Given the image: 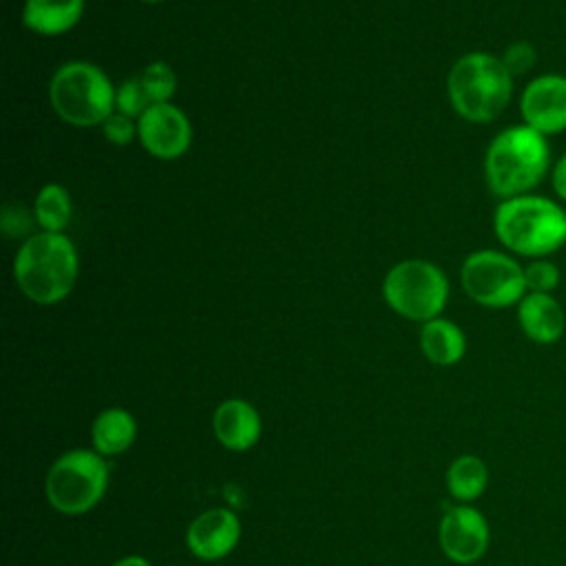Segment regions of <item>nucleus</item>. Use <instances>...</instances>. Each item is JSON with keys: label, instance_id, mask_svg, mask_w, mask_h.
I'll list each match as a JSON object with an SVG mask.
<instances>
[{"label": "nucleus", "instance_id": "nucleus-23", "mask_svg": "<svg viewBox=\"0 0 566 566\" xmlns=\"http://www.w3.org/2000/svg\"><path fill=\"white\" fill-rule=\"evenodd\" d=\"M33 223H38L35 221V214L33 212H29L22 203H4L2 206V214H0V228H2V232L7 234V237H11V239H20V237H24V239H29L31 237V230H33ZM22 239V241H24Z\"/></svg>", "mask_w": 566, "mask_h": 566}, {"label": "nucleus", "instance_id": "nucleus-3", "mask_svg": "<svg viewBox=\"0 0 566 566\" xmlns=\"http://www.w3.org/2000/svg\"><path fill=\"white\" fill-rule=\"evenodd\" d=\"M80 259L64 232H33L24 239L13 259L18 290L38 305L64 301L77 281Z\"/></svg>", "mask_w": 566, "mask_h": 566}, {"label": "nucleus", "instance_id": "nucleus-26", "mask_svg": "<svg viewBox=\"0 0 566 566\" xmlns=\"http://www.w3.org/2000/svg\"><path fill=\"white\" fill-rule=\"evenodd\" d=\"M548 179H551L553 195H555L559 201L566 203V150H564L557 159H553Z\"/></svg>", "mask_w": 566, "mask_h": 566}, {"label": "nucleus", "instance_id": "nucleus-9", "mask_svg": "<svg viewBox=\"0 0 566 566\" xmlns=\"http://www.w3.org/2000/svg\"><path fill=\"white\" fill-rule=\"evenodd\" d=\"M491 544V526L473 504H451L438 524V546L453 564H475Z\"/></svg>", "mask_w": 566, "mask_h": 566}, {"label": "nucleus", "instance_id": "nucleus-19", "mask_svg": "<svg viewBox=\"0 0 566 566\" xmlns=\"http://www.w3.org/2000/svg\"><path fill=\"white\" fill-rule=\"evenodd\" d=\"M33 214L42 232H64L73 214L69 190L62 184H44L35 195Z\"/></svg>", "mask_w": 566, "mask_h": 566}, {"label": "nucleus", "instance_id": "nucleus-17", "mask_svg": "<svg viewBox=\"0 0 566 566\" xmlns=\"http://www.w3.org/2000/svg\"><path fill=\"white\" fill-rule=\"evenodd\" d=\"M84 13V0H24L22 22L40 35H62L71 31Z\"/></svg>", "mask_w": 566, "mask_h": 566}, {"label": "nucleus", "instance_id": "nucleus-12", "mask_svg": "<svg viewBox=\"0 0 566 566\" xmlns=\"http://www.w3.org/2000/svg\"><path fill=\"white\" fill-rule=\"evenodd\" d=\"M241 520L232 509L212 506L201 511L186 528V548L201 562L228 557L241 542Z\"/></svg>", "mask_w": 566, "mask_h": 566}, {"label": "nucleus", "instance_id": "nucleus-28", "mask_svg": "<svg viewBox=\"0 0 566 566\" xmlns=\"http://www.w3.org/2000/svg\"><path fill=\"white\" fill-rule=\"evenodd\" d=\"M139 2H146V4H157V2H164V0H139Z\"/></svg>", "mask_w": 566, "mask_h": 566}, {"label": "nucleus", "instance_id": "nucleus-18", "mask_svg": "<svg viewBox=\"0 0 566 566\" xmlns=\"http://www.w3.org/2000/svg\"><path fill=\"white\" fill-rule=\"evenodd\" d=\"M444 484L455 504H473L489 486V467L475 453H460L447 467Z\"/></svg>", "mask_w": 566, "mask_h": 566}, {"label": "nucleus", "instance_id": "nucleus-13", "mask_svg": "<svg viewBox=\"0 0 566 566\" xmlns=\"http://www.w3.org/2000/svg\"><path fill=\"white\" fill-rule=\"evenodd\" d=\"M212 433L223 449L243 453L261 440L263 420L252 402L243 398H226L214 407Z\"/></svg>", "mask_w": 566, "mask_h": 566}, {"label": "nucleus", "instance_id": "nucleus-21", "mask_svg": "<svg viewBox=\"0 0 566 566\" xmlns=\"http://www.w3.org/2000/svg\"><path fill=\"white\" fill-rule=\"evenodd\" d=\"M562 281V270L559 265L548 259H528L524 265V283L526 292H542V294H553Z\"/></svg>", "mask_w": 566, "mask_h": 566}, {"label": "nucleus", "instance_id": "nucleus-16", "mask_svg": "<svg viewBox=\"0 0 566 566\" xmlns=\"http://www.w3.org/2000/svg\"><path fill=\"white\" fill-rule=\"evenodd\" d=\"M418 343L424 358L438 367L458 365L467 354V336L462 327L444 316L422 323Z\"/></svg>", "mask_w": 566, "mask_h": 566}, {"label": "nucleus", "instance_id": "nucleus-25", "mask_svg": "<svg viewBox=\"0 0 566 566\" xmlns=\"http://www.w3.org/2000/svg\"><path fill=\"white\" fill-rule=\"evenodd\" d=\"M99 128H102L104 137L115 146H126L137 137V119L122 115L117 111L113 115H108Z\"/></svg>", "mask_w": 566, "mask_h": 566}, {"label": "nucleus", "instance_id": "nucleus-2", "mask_svg": "<svg viewBox=\"0 0 566 566\" xmlns=\"http://www.w3.org/2000/svg\"><path fill=\"white\" fill-rule=\"evenodd\" d=\"M493 232L513 256H551L566 243V210L535 192L502 199L493 212Z\"/></svg>", "mask_w": 566, "mask_h": 566}, {"label": "nucleus", "instance_id": "nucleus-11", "mask_svg": "<svg viewBox=\"0 0 566 566\" xmlns=\"http://www.w3.org/2000/svg\"><path fill=\"white\" fill-rule=\"evenodd\" d=\"M522 124L553 137L566 130V75L542 73L526 82L520 95Z\"/></svg>", "mask_w": 566, "mask_h": 566}, {"label": "nucleus", "instance_id": "nucleus-6", "mask_svg": "<svg viewBox=\"0 0 566 566\" xmlns=\"http://www.w3.org/2000/svg\"><path fill=\"white\" fill-rule=\"evenodd\" d=\"M49 102L55 115L71 126H102L115 113V86L99 66L73 60L53 73Z\"/></svg>", "mask_w": 566, "mask_h": 566}, {"label": "nucleus", "instance_id": "nucleus-7", "mask_svg": "<svg viewBox=\"0 0 566 566\" xmlns=\"http://www.w3.org/2000/svg\"><path fill=\"white\" fill-rule=\"evenodd\" d=\"M382 298L398 316L427 323L447 307L449 279L431 261L407 259L385 274Z\"/></svg>", "mask_w": 566, "mask_h": 566}, {"label": "nucleus", "instance_id": "nucleus-20", "mask_svg": "<svg viewBox=\"0 0 566 566\" xmlns=\"http://www.w3.org/2000/svg\"><path fill=\"white\" fill-rule=\"evenodd\" d=\"M139 80L150 104H168L177 93V75L172 66L161 60L146 64Z\"/></svg>", "mask_w": 566, "mask_h": 566}, {"label": "nucleus", "instance_id": "nucleus-15", "mask_svg": "<svg viewBox=\"0 0 566 566\" xmlns=\"http://www.w3.org/2000/svg\"><path fill=\"white\" fill-rule=\"evenodd\" d=\"M137 433V420L128 409L106 407L91 422V449H95L104 458H115L126 453L135 444Z\"/></svg>", "mask_w": 566, "mask_h": 566}, {"label": "nucleus", "instance_id": "nucleus-27", "mask_svg": "<svg viewBox=\"0 0 566 566\" xmlns=\"http://www.w3.org/2000/svg\"><path fill=\"white\" fill-rule=\"evenodd\" d=\"M111 566H153V564H150V559H146L142 555H124L117 562H113Z\"/></svg>", "mask_w": 566, "mask_h": 566}, {"label": "nucleus", "instance_id": "nucleus-22", "mask_svg": "<svg viewBox=\"0 0 566 566\" xmlns=\"http://www.w3.org/2000/svg\"><path fill=\"white\" fill-rule=\"evenodd\" d=\"M150 99L142 86L139 75L137 77H128L126 82H122L115 88V111L122 115H128L133 119H139L148 108H150Z\"/></svg>", "mask_w": 566, "mask_h": 566}, {"label": "nucleus", "instance_id": "nucleus-4", "mask_svg": "<svg viewBox=\"0 0 566 566\" xmlns=\"http://www.w3.org/2000/svg\"><path fill=\"white\" fill-rule=\"evenodd\" d=\"M515 77L500 55L471 51L458 57L447 75V95L453 111L471 124L497 119L513 97Z\"/></svg>", "mask_w": 566, "mask_h": 566}, {"label": "nucleus", "instance_id": "nucleus-24", "mask_svg": "<svg viewBox=\"0 0 566 566\" xmlns=\"http://www.w3.org/2000/svg\"><path fill=\"white\" fill-rule=\"evenodd\" d=\"M500 57H502L506 71L513 77H520V75H526L535 66L537 49L528 40H517V42L509 44Z\"/></svg>", "mask_w": 566, "mask_h": 566}, {"label": "nucleus", "instance_id": "nucleus-1", "mask_svg": "<svg viewBox=\"0 0 566 566\" xmlns=\"http://www.w3.org/2000/svg\"><path fill=\"white\" fill-rule=\"evenodd\" d=\"M553 166L548 137L526 124L500 130L484 153V181L502 201L535 192Z\"/></svg>", "mask_w": 566, "mask_h": 566}, {"label": "nucleus", "instance_id": "nucleus-10", "mask_svg": "<svg viewBox=\"0 0 566 566\" xmlns=\"http://www.w3.org/2000/svg\"><path fill=\"white\" fill-rule=\"evenodd\" d=\"M137 139L144 150L157 159H177L192 144V126L172 102L153 104L137 119Z\"/></svg>", "mask_w": 566, "mask_h": 566}, {"label": "nucleus", "instance_id": "nucleus-8", "mask_svg": "<svg viewBox=\"0 0 566 566\" xmlns=\"http://www.w3.org/2000/svg\"><path fill=\"white\" fill-rule=\"evenodd\" d=\"M464 294L489 310L517 305L526 294L524 265L506 250H475L460 268Z\"/></svg>", "mask_w": 566, "mask_h": 566}, {"label": "nucleus", "instance_id": "nucleus-5", "mask_svg": "<svg viewBox=\"0 0 566 566\" xmlns=\"http://www.w3.org/2000/svg\"><path fill=\"white\" fill-rule=\"evenodd\" d=\"M111 469L95 449H69L57 455L44 475V497L53 511L80 517L93 511L106 495Z\"/></svg>", "mask_w": 566, "mask_h": 566}, {"label": "nucleus", "instance_id": "nucleus-14", "mask_svg": "<svg viewBox=\"0 0 566 566\" xmlns=\"http://www.w3.org/2000/svg\"><path fill=\"white\" fill-rule=\"evenodd\" d=\"M522 334L535 345H553L566 332V314L553 294L526 292L515 305Z\"/></svg>", "mask_w": 566, "mask_h": 566}]
</instances>
